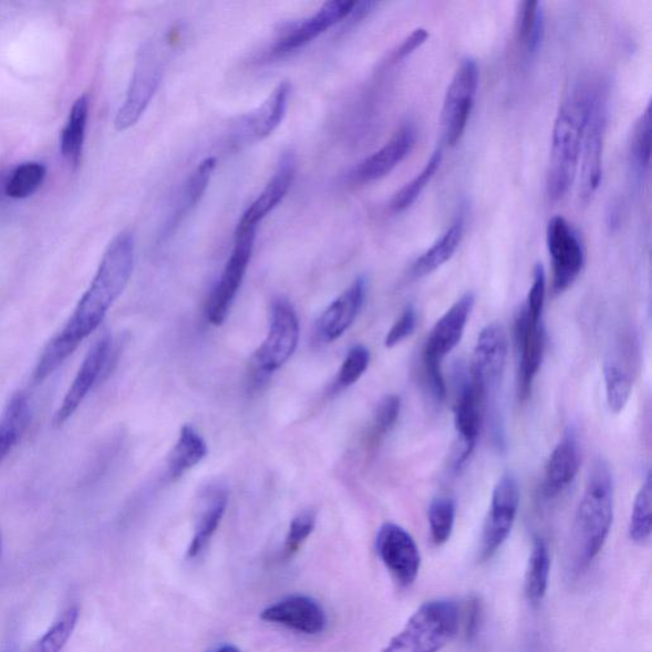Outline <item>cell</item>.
Listing matches in <instances>:
<instances>
[{
	"label": "cell",
	"instance_id": "6da1fadb",
	"mask_svg": "<svg viewBox=\"0 0 652 652\" xmlns=\"http://www.w3.org/2000/svg\"><path fill=\"white\" fill-rule=\"evenodd\" d=\"M133 268L134 239L132 234L122 232L108 245L95 278L68 323L42 351L33 372L37 383L53 375L103 323L108 310L128 284Z\"/></svg>",
	"mask_w": 652,
	"mask_h": 652
},
{
	"label": "cell",
	"instance_id": "7a4b0ae2",
	"mask_svg": "<svg viewBox=\"0 0 652 652\" xmlns=\"http://www.w3.org/2000/svg\"><path fill=\"white\" fill-rule=\"evenodd\" d=\"M614 518L612 473L597 462L576 511L572 528L571 572L580 575L594 562L611 532Z\"/></svg>",
	"mask_w": 652,
	"mask_h": 652
},
{
	"label": "cell",
	"instance_id": "3957f363",
	"mask_svg": "<svg viewBox=\"0 0 652 652\" xmlns=\"http://www.w3.org/2000/svg\"><path fill=\"white\" fill-rule=\"evenodd\" d=\"M597 91L589 86L576 87L557 114L547 182L552 201H560L569 194L578 174L583 134Z\"/></svg>",
	"mask_w": 652,
	"mask_h": 652
},
{
	"label": "cell",
	"instance_id": "277c9868",
	"mask_svg": "<svg viewBox=\"0 0 652 652\" xmlns=\"http://www.w3.org/2000/svg\"><path fill=\"white\" fill-rule=\"evenodd\" d=\"M463 608L453 599L423 603L383 652H439L459 633Z\"/></svg>",
	"mask_w": 652,
	"mask_h": 652
},
{
	"label": "cell",
	"instance_id": "5b68a950",
	"mask_svg": "<svg viewBox=\"0 0 652 652\" xmlns=\"http://www.w3.org/2000/svg\"><path fill=\"white\" fill-rule=\"evenodd\" d=\"M474 302L476 298L472 292L463 294L437 321L423 350V368H425L432 394L438 401H444L446 396L443 360L460 343Z\"/></svg>",
	"mask_w": 652,
	"mask_h": 652
},
{
	"label": "cell",
	"instance_id": "8992f818",
	"mask_svg": "<svg viewBox=\"0 0 652 652\" xmlns=\"http://www.w3.org/2000/svg\"><path fill=\"white\" fill-rule=\"evenodd\" d=\"M300 321L290 302L277 299L270 309V323L266 341L253 355V365L260 374H273L290 360L298 349Z\"/></svg>",
	"mask_w": 652,
	"mask_h": 652
},
{
	"label": "cell",
	"instance_id": "52a82bcc",
	"mask_svg": "<svg viewBox=\"0 0 652 652\" xmlns=\"http://www.w3.org/2000/svg\"><path fill=\"white\" fill-rule=\"evenodd\" d=\"M164 75V59L155 44L144 46L138 56L137 65L124 104L118 108L115 128L123 132L139 122L152 99L156 95Z\"/></svg>",
	"mask_w": 652,
	"mask_h": 652
},
{
	"label": "cell",
	"instance_id": "ba28073f",
	"mask_svg": "<svg viewBox=\"0 0 652 652\" xmlns=\"http://www.w3.org/2000/svg\"><path fill=\"white\" fill-rule=\"evenodd\" d=\"M520 506V488L514 474L506 473L495 486L490 509L483 527L479 558L488 561L510 537Z\"/></svg>",
	"mask_w": 652,
	"mask_h": 652
},
{
	"label": "cell",
	"instance_id": "9c48e42d",
	"mask_svg": "<svg viewBox=\"0 0 652 652\" xmlns=\"http://www.w3.org/2000/svg\"><path fill=\"white\" fill-rule=\"evenodd\" d=\"M479 84L478 64L474 59L462 61L454 74L444 100L442 126L448 146H455L463 137L476 103Z\"/></svg>",
	"mask_w": 652,
	"mask_h": 652
},
{
	"label": "cell",
	"instance_id": "30bf717a",
	"mask_svg": "<svg viewBox=\"0 0 652 652\" xmlns=\"http://www.w3.org/2000/svg\"><path fill=\"white\" fill-rule=\"evenodd\" d=\"M547 247L552 260L553 291L562 293L579 278L586 265V249L578 231L561 216L548 222Z\"/></svg>",
	"mask_w": 652,
	"mask_h": 652
},
{
	"label": "cell",
	"instance_id": "8fae6325",
	"mask_svg": "<svg viewBox=\"0 0 652 652\" xmlns=\"http://www.w3.org/2000/svg\"><path fill=\"white\" fill-rule=\"evenodd\" d=\"M256 234L257 231L236 232L231 257L207 302L206 317L210 324L219 327L225 323L245 275H247Z\"/></svg>",
	"mask_w": 652,
	"mask_h": 652
},
{
	"label": "cell",
	"instance_id": "7c38bea8",
	"mask_svg": "<svg viewBox=\"0 0 652 652\" xmlns=\"http://www.w3.org/2000/svg\"><path fill=\"white\" fill-rule=\"evenodd\" d=\"M607 131V100L599 89L592 101L581 147L580 200L594 198L603 177V149Z\"/></svg>",
	"mask_w": 652,
	"mask_h": 652
},
{
	"label": "cell",
	"instance_id": "4fadbf2b",
	"mask_svg": "<svg viewBox=\"0 0 652 652\" xmlns=\"http://www.w3.org/2000/svg\"><path fill=\"white\" fill-rule=\"evenodd\" d=\"M506 359L507 340L504 328L496 323L487 325L478 337L469 370L483 404L493 400L498 386L501 385Z\"/></svg>",
	"mask_w": 652,
	"mask_h": 652
},
{
	"label": "cell",
	"instance_id": "5bb4252c",
	"mask_svg": "<svg viewBox=\"0 0 652 652\" xmlns=\"http://www.w3.org/2000/svg\"><path fill=\"white\" fill-rule=\"evenodd\" d=\"M376 552L401 587L408 588L416 581L421 569L420 548L401 525L386 522L379 529Z\"/></svg>",
	"mask_w": 652,
	"mask_h": 652
},
{
	"label": "cell",
	"instance_id": "9a60e30c",
	"mask_svg": "<svg viewBox=\"0 0 652 652\" xmlns=\"http://www.w3.org/2000/svg\"><path fill=\"white\" fill-rule=\"evenodd\" d=\"M113 353V340L110 335L101 337L91 346L86 359L75 375L72 385L68 389L64 400L55 414V426H63L86 400L92 389L99 383L106 371Z\"/></svg>",
	"mask_w": 652,
	"mask_h": 652
},
{
	"label": "cell",
	"instance_id": "2e32d148",
	"mask_svg": "<svg viewBox=\"0 0 652 652\" xmlns=\"http://www.w3.org/2000/svg\"><path fill=\"white\" fill-rule=\"evenodd\" d=\"M515 343L519 354V400H528L532 384L544 361L546 346V330L544 319L535 320L522 309L515 321Z\"/></svg>",
	"mask_w": 652,
	"mask_h": 652
},
{
	"label": "cell",
	"instance_id": "e0dca14e",
	"mask_svg": "<svg viewBox=\"0 0 652 652\" xmlns=\"http://www.w3.org/2000/svg\"><path fill=\"white\" fill-rule=\"evenodd\" d=\"M262 621L283 625L286 629L318 637L327 629L328 617L324 608L315 599L307 596H291L262 609Z\"/></svg>",
	"mask_w": 652,
	"mask_h": 652
},
{
	"label": "cell",
	"instance_id": "ac0fdd59",
	"mask_svg": "<svg viewBox=\"0 0 652 652\" xmlns=\"http://www.w3.org/2000/svg\"><path fill=\"white\" fill-rule=\"evenodd\" d=\"M291 91L290 83H279L256 112L241 118L234 132L232 144L244 146L269 137L283 122Z\"/></svg>",
	"mask_w": 652,
	"mask_h": 652
},
{
	"label": "cell",
	"instance_id": "d6986e66",
	"mask_svg": "<svg viewBox=\"0 0 652 652\" xmlns=\"http://www.w3.org/2000/svg\"><path fill=\"white\" fill-rule=\"evenodd\" d=\"M355 7L351 0H333L320 8L318 13L302 22L294 23L284 32V35L276 42L275 55H286L308 45L321 33L333 28L334 24L349 20Z\"/></svg>",
	"mask_w": 652,
	"mask_h": 652
},
{
	"label": "cell",
	"instance_id": "ffe728a7",
	"mask_svg": "<svg viewBox=\"0 0 652 652\" xmlns=\"http://www.w3.org/2000/svg\"><path fill=\"white\" fill-rule=\"evenodd\" d=\"M482 396L470 374H462L454 406L455 428L462 443V452L455 464L456 469L464 467L476 448L482 426Z\"/></svg>",
	"mask_w": 652,
	"mask_h": 652
},
{
	"label": "cell",
	"instance_id": "44dd1931",
	"mask_svg": "<svg viewBox=\"0 0 652 652\" xmlns=\"http://www.w3.org/2000/svg\"><path fill=\"white\" fill-rule=\"evenodd\" d=\"M368 283L365 278L355 279L329 308L321 313L317 324L320 341L334 342L349 330L365 303Z\"/></svg>",
	"mask_w": 652,
	"mask_h": 652
},
{
	"label": "cell",
	"instance_id": "7402d4cb",
	"mask_svg": "<svg viewBox=\"0 0 652 652\" xmlns=\"http://www.w3.org/2000/svg\"><path fill=\"white\" fill-rule=\"evenodd\" d=\"M296 175V157L292 152H286L279 159L277 170L260 196L245 211L236 232L257 231L258 225L270 211L279 206L288 190H290Z\"/></svg>",
	"mask_w": 652,
	"mask_h": 652
},
{
	"label": "cell",
	"instance_id": "603a6c76",
	"mask_svg": "<svg viewBox=\"0 0 652 652\" xmlns=\"http://www.w3.org/2000/svg\"><path fill=\"white\" fill-rule=\"evenodd\" d=\"M416 144V130L412 125H404L394 137L375 154L363 159L351 173V179L355 183H370L383 179L391 174L402 161L410 155Z\"/></svg>",
	"mask_w": 652,
	"mask_h": 652
},
{
	"label": "cell",
	"instance_id": "cb8c5ba5",
	"mask_svg": "<svg viewBox=\"0 0 652 652\" xmlns=\"http://www.w3.org/2000/svg\"><path fill=\"white\" fill-rule=\"evenodd\" d=\"M579 468V442L575 432L570 431L549 456L545 473V495L548 498L560 496L567 487L572 485Z\"/></svg>",
	"mask_w": 652,
	"mask_h": 652
},
{
	"label": "cell",
	"instance_id": "d4e9b609",
	"mask_svg": "<svg viewBox=\"0 0 652 652\" xmlns=\"http://www.w3.org/2000/svg\"><path fill=\"white\" fill-rule=\"evenodd\" d=\"M228 494L221 486H214L201 497L199 515L194 527L193 538L186 556L194 560L199 557L210 544L211 538L221 525L227 510Z\"/></svg>",
	"mask_w": 652,
	"mask_h": 652
},
{
	"label": "cell",
	"instance_id": "484cf974",
	"mask_svg": "<svg viewBox=\"0 0 652 652\" xmlns=\"http://www.w3.org/2000/svg\"><path fill=\"white\" fill-rule=\"evenodd\" d=\"M216 166L217 159L215 157H208L201 161L196 170L192 173L189 179L185 182L179 196H177L174 203L172 214L168 215L164 227V236H168L175 231L176 227L184 221L186 216L198 206V203L205 196Z\"/></svg>",
	"mask_w": 652,
	"mask_h": 652
},
{
	"label": "cell",
	"instance_id": "4316f807",
	"mask_svg": "<svg viewBox=\"0 0 652 652\" xmlns=\"http://www.w3.org/2000/svg\"><path fill=\"white\" fill-rule=\"evenodd\" d=\"M31 408L29 397L24 393H17L8 402L0 416V465L19 445L24 432L29 428Z\"/></svg>",
	"mask_w": 652,
	"mask_h": 652
},
{
	"label": "cell",
	"instance_id": "83f0119b",
	"mask_svg": "<svg viewBox=\"0 0 652 652\" xmlns=\"http://www.w3.org/2000/svg\"><path fill=\"white\" fill-rule=\"evenodd\" d=\"M463 236L464 219L457 218L456 221L447 228V231L413 262L411 276L414 279H420L430 276L438 268H442L445 262L454 257V253L457 248H459L463 240Z\"/></svg>",
	"mask_w": 652,
	"mask_h": 652
},
{
	"label": "cell",
	"instance_id": "f1b7e54d",
	"mask_svg": "<svg viewBox=\"0 0 652 652\" xmlns=\"http://www.w3.org/2000/svg\"><path fill=\"white\" fill-rule=\"evenodd\" d=\"M208 454V446L194 427L186 425L182 427L179 437L168 457V477L180 478L184 474L205 459Z\"/></svg>",
	"mask_w": 652,
	"mask_h": 652
},
{
	"label": "cell",
	"instance_id": "f546056e",
	"mask_svg": "<svg viewBox=\"0 0 652 652\" xmlns=\"http://www.w3.org/2000/svg\"><path fill=\"white\" fill-rule=\"evenodd\" d=\"M90 100L86 95L75 101L61 137V151L66 163L77 167L81 163L86 135Z\"/></svg>",
	"mask_w": 652,
	"mask_h": 652
},
{
	"label": "cell",
	"instance_id": "4dcf8cb0",
	"mask_svg": "<svg viewBox=\"0 0 652 652\" xmlns=\"http://www.w3.org/2000/svg\"><path fill=\"white\" fill-rule=\"evenodd\" d=\"M550 575V555L546 541L536 538L530 550L528 569L525 573V594L531 604L538 606L545 599Z\"/></svg>",
	"mask_w": 652,
	"mask_h": 652
},
{
	"label": "cell",
	"instance_id": "1f68e13d",
	"mask_svg": "<svg viewBox=\"0 0 652 652\" xmlns=\"http://www.w3.org/2000/svg\"><path fill=\"white\" fill-rule=\"evenodd\" d=\"M545 10L539 2H524L518 17V41L522 52L535 55L545 38Z\"/></svg>",
	"mask_w": 652,
	"mask_h": 652
},
{
	"label": "cell",
	"instance_id": "d6a6232c",
	"mask_svg": "<svg viewBox=\"0 0 652 652\" xmlns=\"http://www.w3.org/2000/svg\"><path fill=\"white\" fill-rule=\"evenodd\" d=\"M630 538L638 545H645L652 532V480L650 473L643 482L637 498H634L631 514Z\"/></svg>",
	"mask_w": 652,
	"mask_h": 652
},
{
	"label": "cell",
	"instance_id": "836d02e7",
	"mask_svg": "<svg viewBox=\"0 0 652 652\" xmlns=\"http://www.w3.org/2000/svg\"><path fill=\"white\" fill-rule=\"evenodd\" d=\"M46 176V167L40 163H27L15 168L8 176L6 196L13 199H27L35 194Z\"/></svg>",
	"mask_w": 652,
	"mask_h": 652
},
{
	"label": "cell",
	"instance_id": "e575fe53",
	"mask_svg": "<svg viewBox=\"0 0 652 652\" xmlns=\"http://www.w3.org/2000/svg\"><path fill=\"white\" fill-rule=\"evenodd\" d=\"M456 519V504L454 498L438 496L431 503L428 509V524L432 541L436 546H443L451 539Z\"/></svg>",
	"mask_w": 652,
	"mask_h": 652
},
{
	"label": "cell",
	"instance_id": "d590c367",
	"mask_svg": "<svg viewBox=\"0 0 652 652\" xmlns=\"http://www.w3.org/2000/svg\"><path fill=\"white\" fill-rule=\"evenodd\" d=\"M442 161L443 151L442 148H438L434 152V154H432L425 167L422 168V172L416 177H414L412 182L404 185L403 188L395 194L391 201V208L394 211H403L408 209L421 196L423 189H425L430 184L432 177L435 176L439 165H442Z\"/></svg>",
	"mask_w": 652,
	"mask_h": 652
},
{
	"label": "cell",
	"instance_id": "8d00e7d4",
	"mask_svg": "<svg viewBox=\"0 0 652 652\" xmlns=\"http://www.w3.org/2000/svg\"><path fill=\"white\" fill-rule=\"evenodd\" d=\"M80 609L68 608L49 631L32 648L31 652H62L77 627Z\"/></svg>",
	"mask_w": 652,
	"mask_h": 652
},
{
	"label": "cell",
	"instance_id": "74e56055",
	"mask_svg": "<svg viewBox=\"0 0 652 652\" xmlns=\"http://www.w3.org/2000/svg\"><path fill=\"white\" fill-rule=\"evenodd\" d=\"M606 394L609 410L621 413L632 394V381L629 374L614 361L604 365Z\"/></svg>",
	"mask_w": 652,
	"mask_h": 652
},
{
	"label": "cell",
	"instance_id": "f35d334b",
	"mask_svg": "<svg viewBox=\"0 0 652 652\" xmlns=\"http://www.w3.org/2000/svg\"><path fill=\"white\" fill-rule=\"evenodd\" d=\"M651 105L649 104L645 112L640 116L634 125L633 137L631 142V161L634 170L639 174H645L650 167L651 159Z\"/></svg>",
	"mask_w": 652,
	"mask_h": 652
},
{
	"label": "cell",
	"instance_id": "ab89813d",
	"mask_svg": "<svg viewBox=\"0 0 652 652\" xmlns=\"http://www.w3.org/2000/svg\"><path fill=\"white\" fill-rule=\"evenodd\" d=\"M370 360L371 354L365 345H354L346 353L340 372H338L335 381L338 389H346L358 383L369 369Z\"/></svg>",
	"mask_w": 652,
	"mask_h": 652
},
{
	"label": "cell",
	"instance_id": "60d3db41",
	"mask_svg": "<svg viewBox=\"0 0 652 652\" xmlns=\"http://www.w3.org/2000/svg\"><path fill=\"white\" fill-rule=\"evenodd\" d=\"M317 527V513L313 510L302 511L291 521L288 528L283 547V557L290 558L299 552L304 541L312 535Z\"/></svg>",
	"mask_w": 652,
	"mask_h": 652
},
{
	"label": "cell",
	"instance_id": "b9f144b4",
	"mask_svg": "<svg viewBox=\"0 0 652 652\" xmlns=\"http://www.w3.org/2000/svg\"><path fill=\"white\" fill-rule=\"evenodd\" d=\"M401 400L396 395H387L377 405L374 422H372V442L385 437L396 425L401 414Z\"/></svg>",
	"mask_w": 652,
	"mask_h": 652
},
{
	"label": "cell",
	"instance_id": "7bdbcfd3",
	"mask_svg": "<svg viewBox=\"0 0 652 652\" xmlns=\"http://www.w3.org/2000/svg\"><path fill=\"white\" fill-rule=\"evenodd\" d=\"M547 277L545 267L537 265L535 273H532V283L528 293L527 301L521 308L525 313L531 319H544V310L546 302Z\"/></svg>",
	"mask_w": 652,
	"mask_h": 652
},
{
	"label": "cell",
	"instance_id": "ee69618b",
	"mask_svg": "<svg viewBox=\"0 0 652 652\" xmlns=\"http://www.w3.org/2000/svg\"><path fill=\"white\" fill-rule=\"evenodd\" d=\"M417 327V312L413 307L405 308L400 319H397L394 325L389 330L385 338L386 349H394L397 344H401L406 338L414 333V329Z\"/></svg>",
	"mask_w": 652,
	"mask_h": 652
},
{
	"label": "cell",
	"instance_id": "f6af8a7d",
	"mask_svg": "<svg viewBox=\"0 0 652 652\" xmlns=\"http://www.w3.org/2000/svg\"><path fill=\"white\" fill-rule=\"evenodd\" d=\"M428 32L425 29L414 30L408 38H406L400 48L394 53V62L402 61V59L411 55L414 50L425 44L428 39Z\"/></svg>",
	"mask_w": 652,
	"mask_h": 652
},
{
	"label": "cell",
	"instance_id": "bcb514c9",
	"mask_svg": "<svg viewBox=\"0 0 652 652\" xmlns=\"http://www.w3.org/2000/svg\"><path fill=\"white\" fill-rule=\"evenodd\" d=\"M0 652H19V645L13 638L8 639L3 646L0 648Z\"/></svg>",
	"mask_w": 652,
	"mask_h": 652
},
{
	"label": "cell",
	"instance_id": "7dc6e473",
	"mask_svg": "<svg viewBox=\"0 0 652 652\" xmlns=\"http://www.w3.org/2000/svg\"><path fill=\"white\" fill-rule=\"evenodd\" d=\"M8 176L10 175H3L0 174V199H2L6 196V186H7V182H8Z\"/></svg>",
	"mask_w": 652,
	"mask_h": 652
},
{
	"label": "cell",
	"instance_id": "c3c4849f",
	"mask_svg": "<svg viewBox=\"0 0 652 652\" xmlns=\"http://www.w3.org/2000/svg\"><path fill=\"white\" fill-rule=\"evenodd\" d=\"M211 652H241L239 649L232 645H225Z\"/></svg>",
	"mask_w": 652,
	"mask_h": 652
},
{
	"label": "cell",
	"instance_id": "681fc988",
	"mask_svg": "<svg viewBox=\"0 0 652 652\" xmlns=\"http://www.w3.org/2000/svg\"><path fill=\"white\" fill-rule=\"evenodd\" d=\"M0 556H2V535H0Z\"/></svg>",
	"mask_w": 652,
	"mask_h": 652
}]
</instances>
